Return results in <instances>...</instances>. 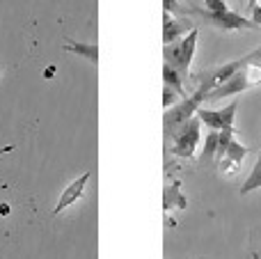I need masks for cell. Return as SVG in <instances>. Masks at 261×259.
Instances as JSON below:
<instances>
[{
  "mask_svg": "<svg viewBox=\"0 0 261 259\" xmlns=\"http://www.w3.org/2000/svg\"><path fill=\"white\" fill-rule=\"evenodd\" d=\"M250 21H252L254 25H261V0L252 7V18H250Z\"/></svg>",
  "mask_w": 261,
  "mask_h": 259,
  "instance_id": "2e32d148",
  "label": "cell"
},
{
  "mask_svg": "<svg viewBox=\"0 0 261 259\" xmlns=\"http://www.w3.org/2000/svg\"><path fill=\"white\" fill-rule=\"evenodd\" d=\"M163 12L167 14H176V16H184V14L193 12V9H186L179 0H163Z\"/></svg>",
  "mask_w": 261,
  "mask_h": 259,
  "instance_id": "4fadbf2b",
  "label": "cell"
},
{
  "mask_svg": "<svg viewBox=\"0 0 261 259\" xmlns=\"http://www.w3.org/2000/svg\"><path fill=\"white\" fill-rule=\"evenodd\" d=\"M216 151H218V131H208L199 161H202V163H216Z\"/></svg>",
  "mask_w": 261,
  "mask_h": 259,
  "instance_id": "8fae6325",
  "label": "cell"
},
{
  "mask_svg": "<svg viewBox=\"0 0 261 259\" xmlns=\"http://www.w3.org/2000/svg\"><path fill=\"white\" fill-rule=\"evenodd\" d=\"M12 149H14L12 145H7V147H0V156H3V154H9V151H12Z\"/></svg>",
  "mask_w": 261,
  "mask_h": 259,
  "instance_id": "e0dca14e",
  "label": "cell"
},
{
  "mask_svg": "<svg viewBox=\"0 0 261 259\" xmlns=\"http://www.w3.org/2000/svg\"><path fill=\"white\" fill-rule=\"evenodd\" d=\"M197 28L190 30L184 39L174 41L170 46H163V58H165V64H170L181 78H193L190 76V64H193L195 58V48H197Z\"/></svg>",
  "mask_w": 261,
  "mask_h": 259,
  "instance_id": "6da1fadb",
  "label": "cell"
},
{
  "mask_svg": "<svg viewBox=\"0 0 261 259\" xmlns=\"http://www.w3.org/2000/svg\"><path fill=\"white\" fill-rule=\"evenodd\" d=\"M64 50L73 55H81V58H87L92 64H99V46L96 44H78V41H67L64 44Z\"/></svg>",
  "mask_w": 261,
  "mask_h": 259,
  "instance_id": "ba28073f",
  "label": "cell"
},
{
  "mask_svg": "<svg viewBox=\"0 0 261 259\" xmlns=\"http://www.w3.org/2000/svg\"><path fill=\"white\" fill-rule=\"evenodd\" d=\"M236 110H239V99H234L229 106H225V108H220V110L199 108L197 117L208 131H231V128H234Z\"/></svg>",
  "mask_w": 261,
  "mask_h": 259,
  "instance_id": "3957f363",
  "label": "cell"
},
{
  "mask_svg": "<svg viewBox=\"0 0 261 259\" xmlns=\"http://www.w3.org/2000/svg\"><path fill=\"white\" fill-rule=\"evenodd\" d=\"M181 101V96L176 94L172 87H167V85H163V108L165 110H170L172 106H176Z\"/></svg>",
  "mask_w": 261,
  "mask_h": 259,
  "instance_id": "5bb4252c",
  "label": "cell"
},
{
  "mask_svg": "<svg viewBox=\"0 0 261 259\" xmlns=\"http://www.w3.org/2000/svg\"><path fill=\"white\" fill-rule=\"evenodd\" d=\"M259 3V0H248V5H250V9H252L254 7V5H257Z\"/></svg>",
  "mask_w": 261,
  "mask_h": 259,
  "instance_id": "ac0fdd59",
  "label": "cell"
},
{
  "mask_svg": "<svg viewBox=\"0 0 261 259\" xmlns=\"http://www.w3.org/2000/svg\"><path fill=\"white\" fill-rule=\"evenodd\" d=\"M179 186L181 184H172V186L165 191V209H170V206H179V209H184L186 206V197L179 193Z\"/></svg>",
  "mask_w": 261,
  "mask_h": 259,
  "instance_id": "7c38bea8",
  "label": "cell"
},
{
  "mask_svg": "<svg viewBox=\"0 0 261 259\" xmlns=\"http://www.w3.org/2000/svg\"><path fill=\"white\" fill-rule=\"evenodd\" d=\"M245 156H248V147L234 138V140H231V145L227 147L225 156L218 161V168H220V172L225 174V177L231 179V177H236V174H239L241 163H243Z\"/></svg>",
  "mask_w": 261,
  "mask_h": 259,
  "instance_id": "8992f818",
  "label": "cell"
},
{
  "mask_svg": "<svg viewBox=\"0 0 261 259\" xmlns=\"http://www.w3.org/2000/svg\"><path fill=\"white\" fill-rule=\"evenodd\" d=\"M195 14H199L204 21H208V25L218 28V30H225V32H229V30H254V28H257L250 18L241 16V14L231 12V9H227V12H218V14H211V12H206V9H202V12L195 9Z\"/></svg>",
  "mask_w": 261,
  "mask_h": 259,
  "instance_id": "277c9868",
  "label": "cell"
},
{
  "mask_svg": "<svg viewBox=\"0 0 261 259\" xmlns=\"http://www.w3.org/2000/svg\"><path fill=\"white\" fill-rule=\"evenodd\" d=\"M199 128H202V122L199 117H190L186 124H181L172 136V147L170 151L179 159H193L195 156V149H197V142H199Z\"/></svg>",
  "mask_w": 261,
  "mask_h": 259,
  "instance_id": "7a4b0ae2",
  "label": "cell"
},
{
  "mask_svg": "<svg viewBox=\"0 0 261 259\" xmlns=\"http://www.w3.org/2000/svg\"><path fill=\"white\" fill-rule=\"evenodd\" d=\"M190 30H195V23L186 16H172V14L163 12V44L170 46L174 41L184 39Z\"/></svg>",
  "mask_w": 261,
  "mask_h": 259,
  "instance_id": "5b68a950",
  "label": "cell"
},
{
  "mask_svg": "<svg viewBox=\"0 0 261 259\" xmlns=\"http://www.w3.org/2000/svg\"><path fill=\"white\" fill-rule=\"evenodd\" d=\"M204 7H206V12H211V14L227 12V9H229L225 0H204Z\"/></svg>",
  "mask_w": 261,
  "mask_h": 259,
  "instance_id": "9a60e30c",
  "label": "cell"
},
{
  "mask_svg": "<svg viewBox=\"0 0 261 259\" xmlns=\"http://www.w3.org/2000/svg\"><path fill=\"white\" fill-rule=\"evenodd\" d=\"M257 188H261V151H259V159L257 163H254L252 172H250V177L245 179V184L241 186V195H250L252 191H257Z\"/></svg>",
  "mask_w": 261,
  "mask_h": 259,
  "instance_id": "30bf717a",
  "label": "cell"
},
{
  "mask_svg": "<svg viewBox=\"0 0 261 259\" xmlns=\"http://www.w3.org/2000/svg\"><path fill=\"white\" fill-rule=\"evenodd\" d=\"M90 177H92V172H83L81 177H76L67 188H64L62 195H60V200H58V204H55V209H53V216H60L76 200H81V195L85 193V186H87V182H90Z\"/></svg>",
  "mask_w": 261,
  "mask_h": 259,
  "instance_id": "52a82bcc",
  "label": "cell"
},
{
  "mask_svg": "<svg viewBox=\"0 0 261 259\" xmlns=\"http://www.w3.org/2000/svg\"><path fill=\"white\" fill-rule=\"evenodd\" d=\"M163 85L172 87V90H174L181 99H186V96H188V94H186V90H184V78H181L179 73H176L174 69H172L170 64H165V62H163Z\"/></svg>",
  "mask_w": 261,
  "mask_h": 259,
  "instance_id": "9c48e42d",
  "label": "cell"
}]
</instances>
